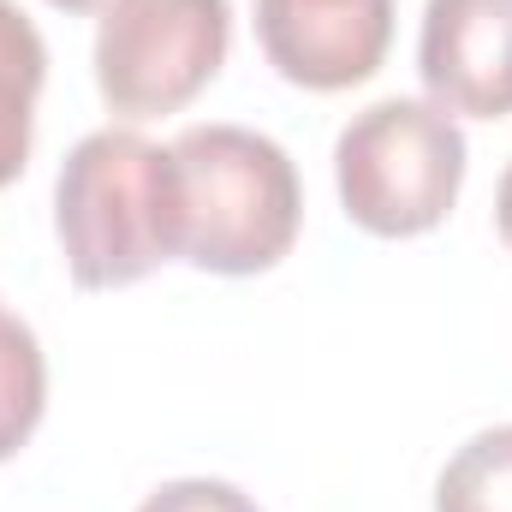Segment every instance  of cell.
<instances>
[{
  "instance_id": "obj_1",
  "label": "cell",
  "mask_w": 512,
  "mask_h": 512,
  "mask_svg": "<svg viewBox=\"0 0 512 512\" xmlns=\"http://www.w3.org/2000/svg\"><path fill=\"white\" fill-rule=\"evenodd\" d=\"M173 161V256L209 274H262L292 251L304 191L292 155L245 126H185Z\"/></svg>"
},
{
  "instance_id": "obj_2",
  "label": "cell",
  "mask_w": 512,
  "mask_h": 512,
  "mask_svg": "<svg viewBox=\"0 0 512 512\" xmlns=\"http://www.w3.org/2000/svg\"><path fill=\"white\" fill-rule=\"evenodd\" d=\"M66 274L90 292L173 262V161L137 131H90L54 179Z\"/></svg>"
},
{
  "instance_id": "obj_3",
  "label": "cell",
  "mask_w": 512,
  "mask_h": 512,
  "mask_svg": "<svg viewBox=\"0 0 512 512\" xmlns=\"http://www.w3.org/2000/svg\"><path fill=\"white\" fill-rule=\"evenodd\" d=\"M346 215L376 239H417L447 221L465 185V131L435 102L387 96L352 114L334 143Z\"/></svg>"
},
{
  "instance_id": "obj_4",
  "label": "cell",
  "mask_w": 512,
  "mask_h": 512,
  "mask_svg": "<svg viewBox=\"0 0 512 512\" xmlns=\"http://www.w3.org/2000/svg\"><path fill=\"white\" fill-rule=\"evenodd\" d=\"M227 0H108L96 30V90L120 120L179 114L227 60Z\"/></svg>"
},
{
  "instance_id": "obj_5",
  "label": "cell",
  "mask_w": 512,
  "mask_h": 512,
  "mask_svg": "<svg viewBox=\"0 0 512 512\" xmlns=\"http://www.w3.org/2000/svg\"><path fill=\"white\" fill-rule=\"evenodd\" d=\"M256 42L286 84L352 90L393 42V0H256Z\"/></svg>"
},
{
  "instance_id": "obj_6",
  "label": "cell",
  "mask_w": 512,
  "mask_h": 512,
  "mask_svg": "<svg viewBox=\"0 0 512 512\" xmlns=\"http://www.w3.org/2000/svg\"><path fill=\"white\" fill-rule=\"evenodd\" d=\"M417 72L441 114H512V0H429Z\"/></svg>"
},
{
  "instance_id": "obj_7",
  "label": "cell",
  "mask_w": 512,
  "mask_h": 512,
  "mask_svg": "<svg viewBox=\"0 0 512 512\" xmlns=\"http://www.w3.org/2000/svg\"><path fill=\"white\" fill-rule=\"evenodd\" d=\"M42 78H48V48L36 24L12 0H0V185H12L30 161Z\"/></svg>"
},
{
  "instance_id": "obj_8",
  "label": "cell",
  "mask_w": 512,
  "mask_h": 512,
  "mask_svg": "<svg viewBox=\"0 0 512 512\" xmlns=\"http://www.w3.org/2000/svg\"><path fill=\"white\" fill-rule=\"evenodd\" d=\"M42 405H48V364H42V346L36 334L0 310V459H12L36 423H42Z\"/></svg>"
},
{
  "instance_id": "obj_9",
  "label": "cell",
  "mask_w": 512,
  "mask_h": 512,
  "mask_svg": "<svg viewBox=\"0 0 512 512\" xmlns=\"http://www.w3.org/2000/svg\"><path fill=\"white\" fill-rule=\"evenodd\" d=\"M435 512H512V423L471 435L441 483H435Z\"/></svg>"
},
{
  "instance_id": "obj_10",
  "label": "cell",
  "mask_w": 512,
  "mask_h": 512,
  "mask_svg": "<svg viewBox=\"0 0 512 512\" xmlns=\"http://www.w3.org/2000/svg\"><path fill=\"white\" fill-rule=\"evenodd\" d=\"M137 512H262V507L221 477H179V483H161Z\"/></svg>"
},
{
  "instance_id": "obj_11",
  "label": "cell",
  "mask_w": 512,
  "mask_h": 512,
  "mask_svg": "<svg viewBox=\"0 0 512 512\" xmlns=\"http://www.w3.org/2000/svg\"><path fill=\"white\" fill-rule=\"evenodd\" d=\"M495 227H501V239H507V251H512V161H507V173H501V191H495Z\"/></svg>"
},
{
  "instance_id": "obj_12",
  "label": "cell",
  "mask_w": 512,
  "mask_h": 512,
  "mask_svg": "<svg viewBox=\"0 0 512 512\" xmlns=\"http://www.w3.org/2000/svg\"><path fill=\"white\" fill-rule=\"evenodd\" d=\"M54 6H60V12H102L108 0H54Z\"/></svg>"
}]
</instances>
